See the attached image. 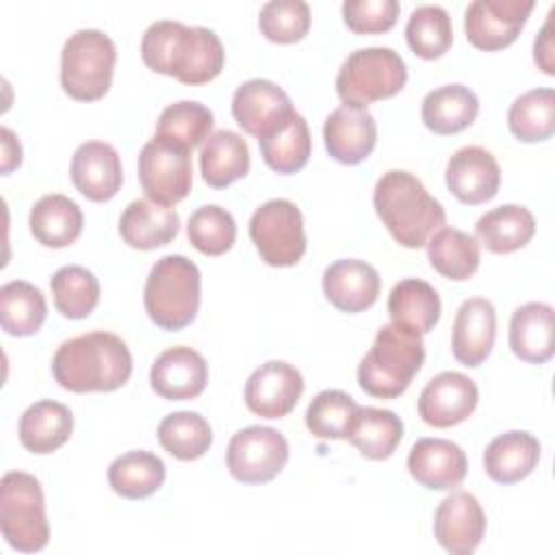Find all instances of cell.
Instances as JSON below:
<instances>
[{"instance_id": "cell-23", "label": "cell", "mask_w": 555, "mask_h": 555, "mask_svg": "<svg viewBox=\"0 0 555 555\" xmlns=\"http://www.w3.org/2000/svg\"><path fill=\"white\" fill-rule=\"evenodd\" d=\"M379 273L364 260L343 258L323 271V293L340 312H362L377 301Z\"/></svg>"}, {"instance_id": "cell-20", "label": "cell", "mask_w": 555, "mask_h": 555, "mask_svg": "<svg viewBox=\"0 0 555 555\" xmlns=\"http://www.w3.org/2000/svg\"><path fill=\"white\" fill-rule=\"evenodd\" d=\"M74 186L91 202H108L124 182L121 158L111 143L87 141L76 147L69 165Z\"/></svg>"}, {"instance_id": "cell-21", "label": "cell", "mask_w": 555, "mask_h": 555, "mask_svg": "<svg viewBox=\"0 0 555 555\" xmlns=\"http://www.w3.org/2000/svg\"><path fill=\"white\" fill-rule=\"evenodd\" d=\"M408 470L423 488L453 490L464 481L468 460L462 447L451 440L421 438L410 449Z\"/></svg>"}, {"instance_id": "cell-27", "label": "cell", "mask_w": 555, "mask_h": 555, "mask_svg": "<svg viewBox=\"0 0 555 555\" xmlns=\"http://www.w3.org/2000/svg\"><path fill=\"white\" fill-rule=\"evenodd\" d=\"M28 225L37 243L61 249L82 234L85 217L74 199L61 193H50L35 202L28 215Z\"/></svg>"}, {"instance_id": "cell-44", "label": "cell", "mask_w": 555, "mask_h": 555, "mask_svg": "<svg viewBox=\"0 0 555 555\" xmlns=\"http://www.w3.org/2000/svg\"><path fill=\"white\" fill-rule=\"evenodd\" d=\"M186 236L197 251L206 256H221L236 241V221L225 208L206 204L191 212Z\"/></svg>"}, {"instance_id": "cell-25", "label": "cell", "mask_w": 555, "mask_h": 555, "mask_svg": "<svg viewBox=\"0 0 555 555\" xmlns=\"http://www.w3.org/2000/svg\"><path fill=\"white\" fill-rule=\"evenodd\" d=\"M180 230V217L171 206L152 199L130 202L119 217V234L134 249H156L169 245Z\"/></svg>"}, {"instance_id": "cell-37", "label": "cell", "mask_w": 555, "mask_h": 555, "mask_svg": "<svg viewBox=\"0 0 555 555\" xmlns=\"http://www.w3.org/2000/svg\"><path fill=\"white\" fill-rule=\"evenodd\" d=\"M403 438V423L392 410L358 408L347 440L369 460H386Z\"/></svg>"}, {"instance_id": "cell-17", "label": "cell", "mask_w": 555, "mask_h": 555, "mask_svg": "<svg viewBox=\"0 0 555 555\" xmlns=\"http://www.w3.org/2000/svg\"><path fill=\"white\" fill-rule=\"evenodd\" d=\"M327 154L343 165H358L371 156L377 143L375 117L364 106L343 104L323 124Z\"/></svg>"}, {"instance_id": "cell-5", "label": "cell", "mask_w": 555, "mask_h": 555, "mask_svg": "<svg viewBox=\"0 0 555 555\" xmlns=\"http://www.w3.org/2000/svg\"><path fill=\"white\" fill-rule=\"evenodd\" d=\"M202 299V275L193 260L180 254L163 256L150 269L143 288V304L150 321L160 330L186 327Z\"/></svg>"}, {"instance_id": "cell-2", "label": "cell", "mask_w": 555, "mask_h": 555, "mask_svg": "<svg viewBox=\"0 0 555 555\" xmlns=\"http://www.w3.org/2000/svg\"><path fill=\"white\" fill-rule=\"evenodd\" d=\"M52 375L69 392H111L130 379L132 356L117 334L87 332L61 343Z\"/></svg>"}, {"instance_id": "cell-43", "label": "cell", "mask_w": 555, "mask_h": 555, "mask_svg": "<svg viewBox=\"0 0 555 555\" xmlns=\"http://www.w3.org/2000/svg\"><path fill=\"white\" fill-rule=\"evenodd\" d=\"M215 117L208 106L195 100H182L176 104H169L158 121H156V137L171 139L189 150L197 147L210 137Z\"/></svg>"}, {"instance_id": "cell-4", "label": "cell", "mask_w": 555, "mask_h": 555, "mask_svg": "<svg viewBox=\"0 0 555 555\" xmlns=\"http://www.w3.org/2000/svg\"><path fill=\"white\" fill-rule=\"evenodd\" d=\"M425 362L421 334L401 325H382L358 366L360 388L377 399L403 395Z\"/></svg>"}, {"instance_id": "cell-19", "label": "cell", "mask_w": 555, "mask_h": 555, "mask_svg": "<svg viewBox=\"0 0 555 555\" xmlns=\"http://www.w3.org/2000/svg\"><path fill=\"white\" fill-rule=\"evenodd\" d=\"M444 180L462 204H483L492 199L501 184V169L492 152L481 145H466L453 152L447 163Z\"/></svg>"}, {"instance_id": "cell-36", "label": "cell", "mask_w": 555, "mask_h": 555, "mask_svg": "<svg viewBox=\"0 0 555 555\" xmlns=\"http://www.w3.org/2000/svg\"><path fill=\"white\" fill-rule=\"evenodd\" d=\"M165 481V464L156 453L128 451L108 466V483L115 494L139 501L154 494Z\"/></svg>"}, {"instance_id": "cell-8", "label": "cell", "mask_w": 555, "mask_h": 555, "mask_svg": "<svg viewBox=\"0 0 555 555\" xmlns=\"http://www.w3.org/2000/svg\"><path fill=\"white\" fill-rule=\"evenodd\" d=\"M408 82L405 61L386 46L353 50L338 69L336 93L345 104L369 106L397 95Z\"/></svg>"}, {"instance_id": "cell-47", "label": "cell", "mask_w": 555, "mask_h": 555, "mask_svg": "<svg viewBox=\"0 0 555 555\" xmlns=\"http://www.w3.org/2000/svg\"><path fill=\"white\" fill-rule=\"evenodd\" d=\"M553 15L555 9H551L548 20L544 22L540 35L533 41V61L535 65H540V69L548 76L555 74V63H553V35H551V24H553Z\"/></svg>"}, {"instance_id": "cell-38", "label": "cell", "mask_w": 555, "mask_h": 555, "mask_svg": "<svg viewBox=\"0 0 555 555\" xmlns=\"http://www.w3.org/2000/svg\"><path fill=\"white\" fill-rule=\"evenodd\" d=\"M507 126L522 143L551 139L555 132V91L542 87L518 95L507 111Z\"/></svg>"}, {"instance_id": "cell-3", "label": "cell", "mask_w": 555, "mask_h": 555, "mask_svg": "<svg viewBox=\"0 0 555 555\" xmlns=\"http://www.w3.org/2000/svg\"><path fill=\"white\" fill-rule=\"evenodd\" d=\"M373 206L390 236L408 249L423 247L447 221L442 204L405 169L382 173L373 191Z\"/></svg>"}, {"instance_id": "cell-33", "label": "cell", "mask_w": 555, "mask_h": 555, "mask_svg": "<svg viewBox=\"0 0 555 555\" xmlns=\"http://www.w3.org/2000/svg\"><path fill=\"white\" fill-rule=\"evenodd\" d=\"M264 163L278 173H297L306 167L312 150L306 119L293 111L273 132L258 139Z\"/></svg>"}, {"instance_id": "cell-15", "label": "cell", "mask_w": 555, "mask_h": 555, "mask_svg": "<svg viewBox=\"0 0 555 555\" xmlns=\"http://www.w3.org/2000/svg\"><path fill=\"white\" fill-rule=\"evenodd\" d=\"M486 533V514L475 494L455 490L434 514L436 542L451 555H470Z\"/></svg>"}, {"instance_id": "cell-32", "label": "cell", "mask_w": 555, "mask_h": 555, "mask_svg": "<svg viewBox=\"0 0 555 555\" xmlns=\"http://www.w3.org/2000/svg\"><path fill=\"white\" fill-rule=\"evenodd\" d=\"M479 113L475 91L464 85H444L429 91L421 104V117L434 134H455L466 130Z\"/></svg>"}, {"instance_id": "cell-39", "label": "cell", "mask_w": 555, "mask_h": 555, "mask_svg": "<svg viewBox=\"0 0 555 555\" xmlns=\"http://www.w3.org/2000/svg\"><path fill=\"white\" fill-rule=\"evenodd\" d=\"M156 436L160 447L182 462L202 457L212 444V429L208 421L191 410L167 414L160 421Z\"/></svg>"}, {"instance_id": "cell-31", "label": "cell", "mask_w": 555, "mask_h": 555, "mask_svg": "<svg viewBox=\"0 0 555 555\" xmlns=\"http://www.w3.org/2000/svg\"><path fill=\"white\" fill-rule=\"evenodd\" d=\"M440 297L436 288L418 278L397 282L388 295V314L395 325L416 334H429L440 319Z\"/></svg>"}, {"instance_id": "cell-30", "label": "cell", "mask_w": 555, "mask_h": 555, "mask_svg": "<svg viewBox=\"0 0 555 555\" xmlns=\"http://www.w3.org/2000/svg\"><path fill=\"white\" fill-rule=\"evenodd\" d=\"M535 234V219L520 204H503L475 223V238L492 254H509L525 247Z\"/></svg>"}, {"instance_id": "cell-13", "label": "cell", "mask_w": 555, "mask_h": 555, "mask_svg": "<svg viewBox=\"0 0 555 555\" xmlns=\"http://www.w3.org/2000/svg\"><path fill=\"white\" fill-rule=\"evenodd\" d=\"M479 401L477 384L460 371L434 375L418 395V416L431 427H453L466 421Z\"/></svg>"}, {"instance_id": "cell-12", "label": "cell", "mask_w": 555, "mask_h": 555, "mask_svg": "<svg viewBox=\"0 0 555 555\" xmlns=\"http://www.w3.org/2000/svg\"><path fill=\"white\" fill-rule=\"evenodd\" d=\"M533 7V0H475L464 11L466 39L477 50H503L516 41Z\"/></svg>"}, {"instance_id": "cell-24", "label": "cell", "mask_w": 555, "mask_h": 555, "mask_svg": "<svg viewBox=\"0 0 555 555\" xmlns=\"http://www.w3.org/2000/svg\"><path fill=\"white\" fill-rule=\"evenodd\" d=\"M509 349L529 364H544L555 353V314L548 304L529 301L509 319Z\"/></svg>"}, {"instance_id": "cell-16", "label": "cell", "mask_w": 555, "mask_h": 555, "mask_svg": "<svg viewBox=\"0 0 555 555\" xmlns=\"http://www.w3.org/2000/svg\"><path fill=\"white\" fill-rule=\"evenodd\" d=\"M293 111L286 91L264 78L243 82L232 95V115L236 124L256 139L273 132Z\"/></svg>"}, {"instance_id": "cell-28", "label": "cell", "mask_w": 555, "mask_h": 555, "mask_svg": "<svg viewBox=\"0 0 555 555\" xmlns=\"http://www.w3.org/2000/svg\"><path fill=\"white\" fill-rule=\"evenodd\" d=\"M74 431V416L67 405L43 399L28 405L20 418V442L35 455L61 449Z\"/></svg>"}, {"instance_id": "cell-26", "label": "cell", "mask_w": 555, "mask_h": 555, "mask_svg": "<svg viewBox=\"0 0 555 555\" xmlns=\"http://www.w3.org/2000/svg\"><path fill=\"white\" fill-rule=\"evenodd\" d=\"M540 460V440L529 431L499 434L483 451V468L496 483H516L533 473Z\"/></svg>"}, {"instance_id": "cell-22", "label": "cell", "mask_w": 555, "mask_h": 555, "mask_svg": "<svg viewBox=\"0 0 555 555\" xmlns=\"http://www.w3.org/2000/svg\"><path fill=\"white\" fill-rule=\"evenodd\" d=\"M496 338V310L486 297L466 299L453 321L451 349L460 364L479 366L492 351Z\"/></svg>"}, {"instance_id": "cell-18", "label": "cell", "mask_w": 555, "mask_h": 555, "mask_svg": "<svg viewBox=\"0 0 555 555\" xmlns=\"http://www.w3.org/2000/svg\"><path fill=\"white\" fill-rule=\"evenodd\" d=\"M208 384V364L191 347L178 345L165 349L150 369L152 390L167 401H186L204 392Z\"/></svg>"}, {"instance_id": "cell-40", "label": "cell", "mask_w": 555, "mask_h": 555, "mask_svg": "<svg viewBox=\"0 0 555 555\" xmlns=\"http://www.w3.org/2000/svg\"><path fill=\"white\" fill-rule=\"evenodd\" d=\"M50 288L54 306L65 319H85L100 301L98 278L78 264L61 267L50 280Z\"/></svg>"}, {"instance_id": "cell-45", "label": "cell", "mask_w": 555, "mask_h": 555, "mask_svg": "<svg viewBox=\"0 0 555 555\" xmlns=\"http://www.w3.org/2000/svg\"><path fill=\"white\" fill-rule=\"evenodd\" d=\"M258 26L273 43H295L310 28V7L304 0H271L262 4Z\"/></svg>"}, {"instance_id": "cell-10", "label": "cell", "mask_w": 555, "mask_h": 555, "mask_svg": "<svg viewBox=\"0 0 555 555\" xmlns=\"http://www.w3.org/2000/svg\"><path fill=\"white\" fill-rule=\"evenodd\" d=\"M139 180L147 199L160 206L182 202L193 184L191 150L154 134L139 152Z\"/></svg>"}, {"instance_id": "cell-6", "label": "cell", "mask_w": 555, "mask_h": 555, "mask_svg": "<svg viewBox=\"0 0 555 555\" xmlns=\"http://www.w3.org/2000/svg\"><path fill=\"white\" fill-rule=\"evenodd\" d=\"M0 531L20 553H37L50 540L46 499L35 475L9 470L0 479Z\"/></svg>"}, {"instance_id": "cell-14", "label": "cell", "mask_w": 555, "mask_h": 555, "mask_svg": "<svg viewBox=\"0 0 555 555\" xmlns=\"http://www.w3.org/2000/svg\"><path fill=\"white\" fill-rule=\"evenodd\" d=\"M304 392L301 373L282 360L260 364L245 382V405L262 418L291 414Z\"/></svg>"}, {"instance_id": "cell-46", "label": "cell", "mask_w": 555, "mask_h": 555, "mask_svg": "<svg viewBox=\"0 0 555 555\" xmlns=\"http://www.w3.org/2000/svg\"><path fill=\"white\" fill-rule=\"evenodd\" d=\"M399 9L397 0H347L340 11L349 30L358 35H377L397 24Z\"/></svg>"}, {"instance_id": "cell-7", "label": "cell", "mask_w": 555, "mask_h": 555, "mask_svg": "<svg viewBox=\"0 0 555 555\" xmlns=\"http://www.w3.org/2000/svg\"><path fill=\"white\" fill-rule=\"evenodd\" d=\"M117 61L115 41L98 30L82 28L67 37L61 50V87L78 102L104 98L113 82Z\"/></svg>"}, {"instance_id": "cell-48", "label": "cell", "mask_w": 555, "mask_h": 555, "mask_svg": "<svg viewBox=\"0 0 555 555\" xmlns=\"http://www.w3.org/2000/svg\"><path fill=\"white\" fill-rule=\"evenodd\" d=\"M0 143H2V173L7 176L22 163V145L9 128H0Z\"/></svg>"}, {"instance_id": "cell-9", "label": "cell", "mask_w": 555, "mask_h": 555, "mask_svg": "<svg viewBox=\"0 0 555 555\" xmlns=\"http://www.w3.org/2000/svg\"><path fill=\"white\" fill-rule=\"evenodd\" d=\"M249 238L269 267H293L306 254L301 210L291 199H269L249 219Z\"/></svg>"}, {"instance_id": "cell-41", "label": "cell", "mask_w": 555, "mask_h": 555, "mask_svg": "<svg viewBox=\"0 0 555 555\" xmlns=\"http://www.w3.org/2000/svg\"><path fill=\"white\" fill-rule=\"evenodd\" d=\"M405 39L410 50L425 59H440L453 41V26L449 13L438 4L416 7L405 24Z\"/></svg>"}, {"instance_id": "cell-34", "label": "cell", "mask_w": 555, "mask_h": 555, "mask_svg": "<svg viewBox=\"0 0 555 555\" xmlns=\"http://www.w3.org/2000/svg\"><path fill=\"white\" fill-rule=\"evenodd\" d=\"M48 314L43 293L24 280L0 286V325L9 336H33L41 330Z\"/></svg>"}, {"instance_id": "cell-1", "label": "cell", "mask_w": 555, "mask_h": 555, "mask_svg": "<svg viewBox=\"0 0 555 555\" xmlns=\"http://www.w3.org/2000/svg\"><path fill=\"white\" fill-rule=\"evenodd\" d=\"M141 59L152 72L173 76L182 85H206L221 74L225 50L210 28L158 20L143 33Z\"/></svg>"}, {"instance_id": "cell-29", "label": "cell", "mask_w": 555, "mask_h": 555, "mask_svg": "<svg viewBox=\"0 0 555 555\" xmlns=\"http://www.w3.org/2000/svg\"><path fill=\"white\" fill-rule=\"evenodd\" d=\"M202 178L212 189H225L249 171L247 141L234 130L212 132L199 150Z\"/></svg>"}, {"instance_id": "cell-42", "label": "cell", "mask_w": 555, "mask_h": 555, "mask_svg": "<svg viewBox=\"0 0 555 555\" xmlns=\"http://www.w3.org/2000/svg\"><path fill=\"white\" fill-rule=\"evenodd\" d=\"M358 403L343 390H321L306 410V427L321 440H345L358 414Z\"/></svg>"}, {"instance_id": "cell-35", "label": "cell", "mask_w": 555, "mask_h": 555, "mask_svg": "<svg viewBox=\"0 0 555 555\" xmlns=\"http://www.w3.org/2000/svg\"><path fill=\"white\" fill-rule=\"evenodd\" d=\"M425 245L431 267L453 282H464L479 269L481 254L477 238L457 228L436 230Z\"/></svg>"}, {"instance_id": "cell-11", "label": "cell", "mask_w": 555, "mask_h": 555, "mask_svg": "<svg viewBox=\"0 0 555 555\" xmlns=\"http://www.w3.org/2000/svg\"><path fill=\"white\" fill-rule=\"evenodd\" d=\"M288 462L286 438L264 425H249L236 431L225 451L230 475L241 483H267L275 479Z\"/></svg>"}]
</instances>
